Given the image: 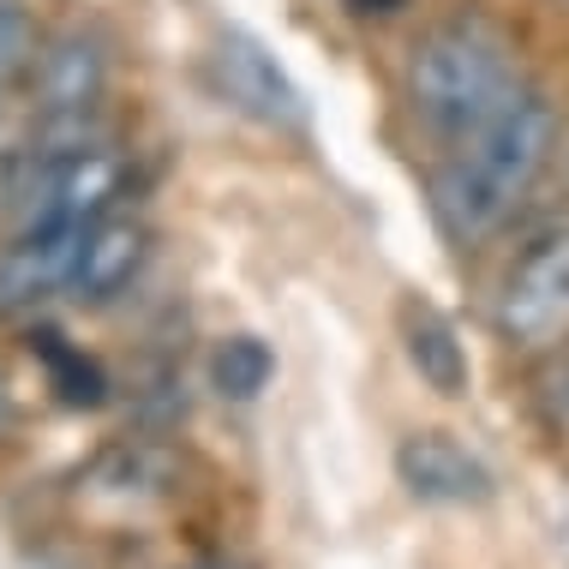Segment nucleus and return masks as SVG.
Masks as SVG:
<instances>
[{
	"label": "nucleus",
	"mask_w": 569,
	"mask_h": 569,
	"mask_svg": "<svg viewBox=\"0 0 569 569\" xmlns=\"http://www.w3.org/2000/svg\"><path fill=\"white\" fill-rule=\"evenodd\" d=\"M187 491V456L150 438H114L79 473V503L97 521H157Z\"/></svg>",
	"instance_id": "nucleus-4"
},
{
	"label": "nucleus",
	"mask_w": 569,
	"mask_h": 569,
	"mask_svg": "<svg viewBox=\"0 0 569 569\" xmlns=\"http://www.w3.org/2000/svg\"><path fill=\"white\" fill-rule=\"evenodd\" d=\"M402 353L408 366L420 372V383L432 396H468L473 383V360H468V342H461V330L450 325V318L438 312L432 300H402Z\"/></svg>",
	"instance_id": "nucleus-9"
},
{
	"label": "nucleus",
	"mask_w": 569,
	"mask_h": 569,
	"mask_svg": "<svg viewBox=\"0 0 569 569\" xmlns=\"http://www.w3.org/2000/svg\"><path fill=\"white\" fill-rule=\"evenodd\" d=\"M276 378V353L264 336H222L217 353H210V383L228 396V402H258Z\"/></svg>",
	"instance_id": "nucleus-12"
},
{
	"label": "nucleus",
	"mask_w": 569,
	"mask_h": 569,
	"mask_svg": "<svg viewBox=\"0 0 569 569\" xmlns=\"http://www.w3.org/2000/svg\"><path fill=\"white\" fill-rule=\"evenodd\" d=\"M558 102L546 90L521 84L486 127H473L456 144V157L438 168L432 180V217L443 240L456 246H486L503 222L528 204V192L540 187L551 150H558Z\"/></svg>",
	"instance_id": "nucleus-1"
},
{
	"label": "nucleus",
	"mask_w": 569,
	"mask_h": 569,
	"mask_svg": "<svg viewBox=\"0 0 569 569\" xmlns=\"http://www.w3.org/2000/svg\"><path fill=\"white\" fill-rule=\"evenodd\" d=\"M12 432H19V402H12V390H7V378H0V443H7Z\"/></svg>",
	"instance_id": "nucleus-16"
},
{
	"label": "nucleus",
	"mask_w": 569,
	"mask_h": 569,
	"mask_svg": "<svg viewBox=\"0 0 569 569\" xmlns=\"http://www.w3.org/2000/svg\"><path fill=\"white\" fill-rule=\"evenodd\" d=\"M210 84H217V97L228 102V109L258 120V127L306 132L300 84L288 79L282 60H276L258 37H246V30H222L217 37V49H210Z\"/></svg>",
	"instance_id": "nucleus-6"
},
{
	"label": "nucleus",
	"mask_w": 569,
	"mask_h": 569,
	"mask_svg": "<svg viewBox=\"0 0 569 569\" xmlns=\"http://www.w3.org/2000/svg\"><path fill=\"white\" fill-rule=\"evenodd\" d=\"M408 0H348V12H360V19H390V12H402Z\"/></svg>",
	"instance_id": "nucleus-15"
},
{
	"label": "nucleus",
	"mask_w": 569,
	"mask_h": 569,
	"mask_svg": "<svg viewBox=\"0 0 569 569\" xmlns=\"http://www.w3.org/2000/svg\"><path fill=\"white\" fill-rule=\"evenodd\" d=\"M37 150H60V144H90V114L109 97V42L102 30L72 24L42 49L37 72Z\"/></svg>",
	"instance_id": "nucleus-3"
},
{
	"label": "nucleus",
	"mask_w": 569,
	"mask_h": 569,
	"mask_svg": "<svg viewBox=\"0 0 569 569\" xmlns=\"http://www.w3.org/2000/svg\"><path fill=\"white\" fill-rule=\"evenodd\" d=\"M42 49H49V42H42L37 7H30V0H0V97L30 84Z\"/></svg>",
	"instance_id": "nucleus-13"
},
{
	"label": "nucleus",
	"mask_w": 569,
	"mask_h": 569,
	"mask_svg": "<svg viewBox=\"0 0 569 569\" xmlns=\"http://www.w3.org/2000/svg\"><path fill=\"white\" fill-rule=\"evenodd\" d=\"M491 325H498L503 348H516V353L558 348L569 336V228L533 240L510 264Z\"/></svg>",
	"instance_id": "nucleus-5"
},
{
	"label": "nucleus",
	"mask_w": 569,
	"mask_h": 569,
	"mask_svg": "<svg viewBox=\"0 0 569 569\" xmlns=\"http://www.w3.org/2000/svg\"><path fill=\"white\" fill-rule=\"evenodd\" d=\"M563 408H569V378H563Z\"/></svg>",
	"instance_id": "nucleus-18"
},
{
	"label": "nucleus",
	"mask_w": 569,
	"mask_h": 569,
	"mask_svg": "<svg viewBox=\"0 0 569 569\" xmlns=\"http://www.w3.org/2000/svg\"><path fill=\"white\" fill-rule=\"evenodd\" d=\"M30 342V360H37V372L42 383H49V396L60 408H72V413H97L102 402H109V372H102V360L97 353H84L72 336H60L54 325H37L24 336Z\"/></svg>",
	"instance_id": "nucleus-11"
},
{
	"label": "nucleus",
	"mask_w": 569,
	"mask_h": 569,
	"mask_svg": "<svg viewBox=\"0 0 569 569\" xmlns=\"http://www.w3.org/2000/svg\"><path fill=\"white\" fill-rule=\"evenodd\" d=\"M521 90L516 42L491 12L456 7L408 49V109L438 144H461Z\"/></svg>",
	"instance_id": "nucleus-2"
},
{
	"label": "nucleus",
	"mask_w": 569,
	"mask_h": 569,
	"mask_svg": "<svg viewBox=\"0 0 569 569\" xmlns=\"http://www.w3.org/2000/svg\"><path fill=\"white\" fill-rule=\"evenodd\" d=\"M192 569H234V563H192Z\"/></svg>",
	"instance_id": "nucleus-17"
},
{
	"label": "nucleus",
	"mask_w": 569,
	"mask_h": 569,
	"mask_svg": "<svg viewBox=\"0 0 569 569\" xmlns=\"http://www.w3.org/2000/svg\"><path fill=\"white\" fill-rule=\"evenodd\" d=\"M97 228H60V222H19V234L0 246V312L72 288V270L84 258V240Z\"/></svg>",
	"instance_id": "nucleus-8"
},
{
	"label": "nucleus",
	"mask_w": 569,
	"mask_h": 569,
	"mask_svg": "<svg viewBox=\"0 0 569 569\" xmlns=\"http://www.w3.org/2000/svg\"><path fill=\"white\" fill-rule=\"evenodd\" d=\"M144 258H150V228L144 222H127V217L97 222V234L84 240L79 270H72V300L109 306L114 295L132 288V276L144 270Z\"/></svg>",
	"instance_id": "nucleus-10"
},
{
	"label": "nucleus",
	"mask_w": 569,
	"mask_h": 569,
	"mask_svg": "<svg viewBox=\"0 0 569 569\" xmlns=\"http://www.w3.org/2000/svg\"><path fill=\"white\" fill-rule=\"evenodd\" d=\"M19 168H24V138L0 120V204L12 198V187H19Z\"/></svg>",
	"instance_id": "nucleus-14"
},
{
	"label": "nucleus",
	"mask_w": 569,
	"mask_h": 569,
	"mask_svg": "<svg viewBox=\"0 0 569 569\" xmlns=\"http://www.w3.org/2000/svg\"><path fill=\"white\" fill-rule=\"evenodd\" d=\"M396 480L413 503H432V510H468V503L491 498V468L456 432H438V426L396 443Z\"/></svg>",
	"instance_id": "nucleus-7"
}]
</instances>
